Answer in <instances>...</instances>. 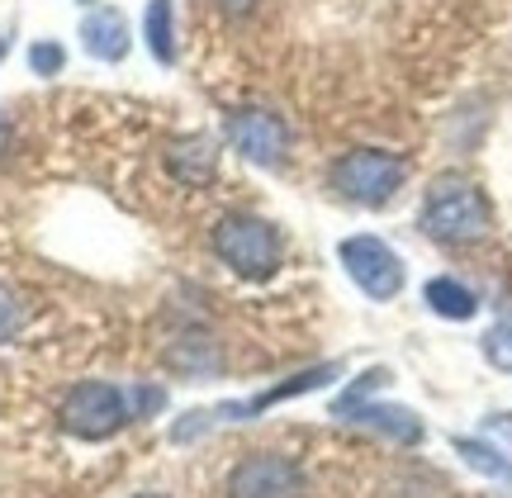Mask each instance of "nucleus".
<instances>
[{
	"label": "nucleus",
	"mask_w": 512,
	"mask_h": 498,
	"mask_svg": "<svg viewBox=\"0 0 512 498\" xmlns=\"http://www.w3.org/2000/svg\"><path fill=\"white\" fill-rule=\"evenodd\" d=\"M209 247L233 276L252 280V285L275 280L280 266H285V238L261 214H223L214 223V233H209Z\"/></svg>",
	"instance_id": "f257e3e1"
},
{
	"label": "nucleus",
	"mask_w": 512,
	"mask_h": 498,
	"mask_svg": "<svg viewBox=\"0 0 512 498\" xmlns=\"http://www.w3.org/2000/svg\"><path fill=\"white\" fill-rule=\"evenodd\" d=\"M418 228L432 242L460 247V242H479L494 228V209L484 200V190L465 176H437L427 200L418 209Z\"/></svg>",
	"instance_id": "f03ea898"
},
{
	"label": "nucleus",
	"mask_w": 512,
	"mask_h": 498,
	"mask_svg": "<svg viewBox=\"0 0 512 498\" xmlns=\"http://www.w3.org/2000/svg\"><path fill=\"white\" fill-rule=\"evenodd\" d=\"M342 375V366L337 361H328V366H313L304 370V375H294V380H285V385L266 389V394H256V399H228V404H214V408H195V413H185V418H176L171 423V442H195V437H204L209 427H223V423H252V418H261L266 408L285 404V399H299V394H313V389L332 385Z\"/></svg>",
	"instance_id": "7ed1b4c3"
},
{
	"label": "nucleus",
	"mask_w": 512,
	"mask_h": 498,
	"mask_svg": "<svg viewBox=\"0 0 512 498\" xmlns=\"http://www.w3.org/2000/svg\"><path fill=\"white\" fill-rule=\"evenodd\" d=\"M408 181V157L384 148H351L328 166V185L361 209H384Z\"/></svg>",
	"instance_id": "20e7f679"
},
{
	"label": "nucleus",
	"mask_w": 512,
	"mask_h": 498,
	"mask_svg": "<svg viewBox=\"0 0 512 498\" xmlns=\"http://www.w3.org/2000/svg\"><path fill=\"white\" fill-rule=\"evenodd\" d=\"M57 423L76 442H110L133 423L128 394L119 385H110V380H76L62 394V404H57Z\"/></svg>",
	"instance_id": "39448f33"
},
{
	"label": "nucleus",
	"mask_w": 512,
	"mask_h": 498,
	"mask_svg": "<svg viewBox=\"0 0 512 498\" xmlns=\"http://www.w3.org/2000/svg\"><path fill=\"white\" fill-rule=\"evenodd\" d=\"M337 261H342V271L351 276V285H356L366 299H375V304H389V299L403 295V280L408 276H403L399 252H394L384 238H375V233L342 238Z\"/></svg>",
	"instance_id": "423d86ee"
},
{
	"label": "nucleus",
	"mask_w": 512,
	"mask_h": 498,
	"mask_svg": "<svg viewBox=\"0 0 512 498\" xmlns=\"http://www.w3.org/2000/svg\"><path fill=\"white\" fill-rule=\"evenodd\" d=\"M223 138H228V148L238 152L242 162L266 166V171H275L290 157V124L275 110H256V105L228 110L223 114Z\"/></svg>",
	"instance_id": "0eeeda50"
},
{
	"label": "nucleus",
	"mask_w": 512,
	"mask_h": 498,
	"mask_svg": "<svg viewBox=\"0 0 512 498\" xmlns=\"http://www.w3.org/2000/svg\"><path fill=\"white\" fill-rule=\"evenodd\" d=\"M309 480L299 461L280 456V451H256V456H242L228 480H223V494L228 498H304Z\"/></svg>",
	"instance_id": "6e6552de"
},
{
	"label": "nucleus",
	"mask_w": 512,
	"mask_h": 498,
	"mask_svg": "<svg viewBox=\"0 0 512 498\" xmlns=\"http://www.w3.org/2000/svg\"><path fill=\"white\" fill-rule=\"evenodd\" d=\"M81 48H86V57H95V62H105V67H114V62H124L128 53H133V29H128V15L119 10V5H91L86 15H81Z\"/></svg>",
	"instance_id": "1a4fd4ad"
},
{
	"label": "nucleus",
	"mask_w": 512,
	"mask_h": 498,
	"mask_svg": "<svg viewBox=\"0 0 512 498\" xmlns=\"http://www.w3.org/2000/svg\"><path fill=\"white\" fill-rule=\"evenodd\" d=\"M166 171L190 190H204L219 176V143L209 133H181L176 143H166Z\"/></svg>",
	"instance_id": "9d476101"
},
{
	"label": "nucleus",
	"mask_w": 512,
	"mask_h": 498,
	"mask_svg": "<svg viewBox=\"0 0 512 498\" xmlns=\"http://www.w3.org/2000/svg\"><path fill=\"white\" fill-rule=\"evenodd\" d=\"M337 418L361 423V427H370V432H380V437L403 442V446L422 442V418L413 413V408H399V404H370V399H356V404L337 408Z\"/></svg>",
	"instance_id": "9b49d317"
},
{
	"label": "nucleus",
	"mask_w": 512,
	"mask_h": 498,
	"mask_svg": "<svg viewBox=\"0 0 512 498\" xmlns=\"http://www.w3.org/2000/svg\"><path fill=\"white\" fill-rule=\"evenodd\" d=\"M166 366L176 370V375H185V380H214V375L223 370V351L209 332L190 328L166 347Z\"/></svg>",
	"instance_id": "f8f14e48"
},
{
	"label": "nucleus",
	"mask_w": 512,
	"mask_h": 498,
	"mask_svg": "<svg viewBox=\"0 0 512 498\" xmlns=\"http://www.w3.org/2000/svg\"><path fill=\"white\" fill-rule=\"evenodd\" d=\"M422 299H427V309L437 318H451V323H470V318L479 314V299L470 285H460L456 276H432L427 280V290H422Z\"/></svg>",
	"instance_id": "ddd939ff"
},
{
	"label": "nucleus",
	"mask_w": 512,
	"mask_h": 498,
	"mask_svg": "<svg viewBox=\"0 0 512 498\" xmlns=\"http://www.w3.org/2000/svg\"><path fill=\"white\" fill-rule=\"evenodd\" d=\"M143 43L157 67H176V5H171V0H147Z\"/></svg>",
	"instance_id": "4468645a"
},
{
	"label": "nucleus",
	"mask_w": 512,
	"mask_h": 498,
	"mask_svg": "<svg viewBox=\"0 0 512 498\" xmlns=\"http://www.w3.org/2000/svg\"><path fill=\"white\" fill-rule=\"evenodd\" d=\"M456 456L470 470H479V475H489V480H498V484H512V456H503L498 446H489V442H479V437H456Z\"/></svg>",
	"instance_id": "2eb2a0df"
},
{
	"label": "nucleus",
	"mask_w": 512,
	"mask_h": 498,
	"mask_svg": "<svg viewBox=\"0 0 512 498\" xmlns=\"http://www.w3.org/2000/svg\"><path fill=\"white\" fill-rule=\"evenodd\" d=\"M479 347H484V356H489V366L508 370L512 375V318H498L494 328L484 332V342H479Z\"/></svg>",
	"instance_id": "dca6fc26"
},
{
	"label": "nucleus",
	"mask_w": 512,
	"mask_h": 498,
	"mask_svg": "<svg viewBox=\"0 0 512 498\" xmlns=\"http://www.w3.org/2000/svg\"><path fill=\"white\" fill-rule=\"evenodd\" d=\"M24 57H29V72L43 76V81H48V76H62V67H67V48L53 43V38H38Z\"/></svg>",
	"instance_id": "f3484780"
},
{
	"label": "nucleus",
	"mask_w": 512,
	"mask_h": 498,
	"mask_svg": "<svg viewBox=\"0 0 512 498\" xmlns=\"http://www.w3.org/2000/svg\"><path fill=\"white\" fill-rule=\"evenodd\" d=\"M124 394H128V413H133L138 423H143V418H157V413L166 408V389L162 385H143V380H138V385L124 389Z\"/></svg>",
	"instance_id": "a211bd4d"
},
{
	"label": "nucleus",
	"mask_w": 512,
	"mask_h": 498,
	"mask_svg": "<svg viewBox=\"0 0 512 498\" xmlns=\"http://www.w3.org/2000/svg\"><path fill=\"white\" fill-rule=\"evenodd\" d=\"M19 328H24V304L10 285H0V342H10Z\"/></svg>",
	"instance_id": "6ab92c4d"
},
{
	"label": "nucleus",
	"mask_w": 512,
	"mask_h": 498,
	"mask_svg": "<svg viewBox=\"0 0 512 498\" xmlns=\"http://www.w3.org/2000/svg\"><path fill=\"white\" fill-rule=\"evenodd\" d=\"M209 5H214L219 15H228V19H247L256 5H261V0H209Z\"/></svg>",
	"instance_id": "aec40b11"
},
{
	"label": "nucleus",
	"mask_w": 512,
	"mask_h": 498,
	"mask_svg": "<svg viewBox=\"0 0 512 498\" xmlns=\"http://www.w3.org/2000/svg\"><path fill=\"white\" fill-rule=\"evenodd\" d=\"M5 148H10V119H5V110H0V157H5Z\"/></svg>",
	"instance_id": "412c9836"
},
{
	"label": "nucleus",
	"mask_w": 512,
	"mask_h": 498,
	"mask_svg": "<svg viewBox=\"0 0 512 498\" xmlns=\"http://www.w3.org/2000/svg\"><path fill=\"white\" fill-rule=\"evenodd\" d=\"M133 498H166V494H133Z\"/></svg>",
	"instance_id": "4be33fe9"
},
{
	"label": "nucleus",
	"mask_w": 512,
	"mask_h": 498,
	"mask_svg": "<svg viewBox=\"0 0 512 498\" xmlns=\"http://www.w3.org/2000/svg\"><path fill=\"white\" fill-rule=\"evenodd\" d=\"M76 5H86V10H91V5H95V0H76Z\"/></svg>",
	"instance_id": "5701e85b"
}]
</instances>
